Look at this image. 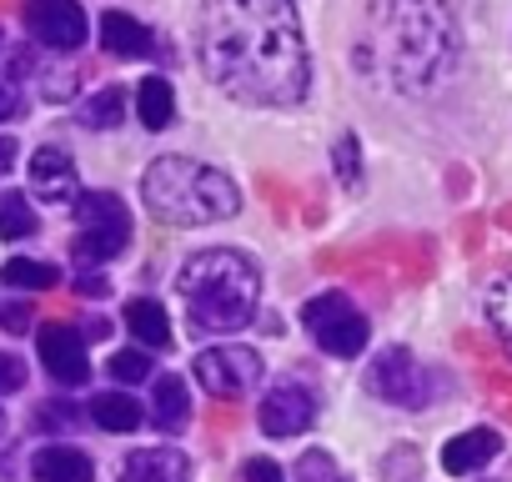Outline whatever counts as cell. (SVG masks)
I'll use <instances>...</instances> for the list:
<instances>
[{"label":"cell","instance_id":"6da1fadb","mask_svg":"<svg viewBox=\"0 0 512 482\" xmlns=\"http://www.w3.org/2000/svg\"><path fill=\"white\" fill-rule=\"evenodd\" d=\"M196 56L211 86L246 106H297L312 86L292 0H201Z\"/></svg>","mask_w":512,"mask_h":482},{"label":"cell","instance_id":"7a4b0ae2","mask_svg":"<svg viewBox=\"0 0 512 482\" xmlns=\"http://www.w3.org/2000/svg\"><path fill=\"white\" fill-rule=\"evenodd\" d=\"M457 51L462 31L447 0H372L357 66L402 96H427L457 66Z\"/></svg>","mask_w":512,"mask_h":482},{"label":"cell","instance_id":"3957f363","mask_svg":"<svg viewBox=\"0 0 512 482\" xmlns=\"http://www.w3.org/2000/svg\"><path fill=\"white\" fill-rule=\"evenodd\" d=\"M176 292L186 297V317L196 332H241L262 307V272L231 247H211L176 272Z\"/></svg>","mask_w":512,"mask_h":482},{"label":"cell","instance_id":"277c9868","mask_svg":"<svg viewBox=\"0 0 512 482\" xmlns=\"http://www.w3.org/2000/svg\"><path fill=\"white\" fill-rule=\"evenodd\" d=\"M141 201L166 226H216L241 211V191L226 171L191 156H161L141 176Z\"/></svg>","mask_w":512,"mask_h":482},{"label":"cell","instance_id":"5b68a950","mask_svg":"<svg viewBox=\"0 0 512 482\" xmlns=\"http://www.w3.org/2000/svg\"><path fill=\"white\" fill-rule=\"evenodd\" d=\"M76 262L86 267H101V262H116L131 241V211L121 206L116 191H86L76 196Z\"/></svg>","mask_w":512,"mask_h":482},{"label":"cell","instance_id":"8992f818","mask_svg":"<svg viewBox=\"0 0 512 482\" xmlns=\"http://www.w3.org/2000/svg\"><path fill=\"white\" fill-rule=\"evenodd\" d=\"M302 322H307L312 342H317L322 352H332V357H357V352H367L372 327H367V317L357 312V302H352L347 292H322V297H312V302L302 307Z\"/></svg>","mask_w":512,"mask_h":482},{"label":"cell","instance_id":"52a82bcc","mask_svg":"<svg viewBox=\"0 0 512 482\" xmlns=\"http://www.w3.org/2000/svg\"><path fill=\"white\" fill-rule=\"evenodd\" d=\"M367 392L382 397V402H392V407L417 412V407L432 402V377L417 367V357H412L407 347H387V352H377L372 367H367Z\"/></svg>","mask_w":512,"mask_h":482},{"label":"cell","instance_id":"ba28073f","mask_svg":"<svg viewBox=\"0 0 512 482\" xmlns=\"http://www.w3.org/2000/svg\"><path fill=\"white\" fill-rule=\"evenodd\" d=\"M256 377H262V357H256L251 347L226 342V347L196 352V382H201L211 397H221V402H231V397H241L246 387H256Z\"/></svg>","mask_w":512,"mask_h":482},{"label":"cell","instance_id":"9c48e42d","mask_svg":"<svg viewBox=\"0 0 512 482\" xmlns=\"http://www.w3.org/2000/svg\"><path fill=\"white\" fill-rule=\"evenodd\" d=\"M26 31L51 51H81L91 26L76 0H26Z\"/></svg>","mask_w":512,"mask_h":482},{"label":"cell","instance_id":"30bf717a","mask_svg":"<svg viewBox=\"0 0 512 482\" xmlns=\"http://www.w3.org/2000/svg\"><path fill=\"white\" fill-rule=\"evenodd\" d=\"M256 422H262L267 437H302L317 422V402L302 382H277L256 407Z\"/></svg>","mask_w":512,"mask_h":482},{"label":"cell","instance_id":"8fae6325","mask_svg":"<svg viewBox=\"0 0 512 482\" xmlns=\"http://www.w3.org/2000/svg\"><path fill=\"white\" fill-rule=\"evenodd\" d=\"M36 352H41V367L61 382V387H81L91 377V362H86V337L76 327H61V322H46L36 332Z\"/></svg>","mask_w":512,"mask_h":482},{"label":"cell","instance_id":"7c38bea8","mask_svg":"<svg viewBox=\"0 0 512 482\" xmlns=\"http://www.w3.org/2000/svg\"><path fill=\"white\" fill-rule=\"evenodd\" d=\"M31 191H36L41 201H51V206L76 201L81 186H76V161H71V151H61V146H41V151L31 156Z\"/></svg>","mask_w":512,"mask_h":482},{"label":"cell","instance_id":"4fadbf2b","mask_svg":"<svg viewBox=\"0 0 512 482\" xmlns=\"http://www.w3.org/2000/svg\"><path fill=\"white\" fill-rule=\"evenodd\" d=\"M497 452H502V437H497L492 427H467V432H457V437L442 447V472L472 477V472H482Z\"/></svg>","mask_w":512,"mask_h":482},{"label":"cell","instance_id":"5bb4252c","mask_svg":"<svg viewBox=\"0 0 512 482\" xmlns=\"http://www.w3.org/2000/svg\"><path fill=\"white\" fill-rule=\"evenodd\" d=\"M121 482H191V462L176 447H141L126 457Z\"/></svg>","mask_w":512,"mask_h":482},{"label":"cell","instance_id":"9a60e30c","mask_svg":"<svg viewBox=\"0 0 512 482\" xmlns=\"http://www.w3.org/2000/svg\"><path fill=\"white\" fill-rule=\"evenodd\" d=\"M31 472H36V482H96V462L81 447H66V442L41 447L31 457Z\"/></svg>","mask_w":512,"mask_h":482},{"label":"cell","instance_id":"2e32d148","mask_svg":"<svg viewBox=\"0 0 512 482\" xmlns=\"http://www.w3.org/2000/svg\"><path fill=\"white\" fill-rule=\"evenodd\" d=\"M101 46H106L111 56H121V61H146V56L156 51L151 31H146L136 16H126V11H106V16H101Z\"/></svg>","mask_w":512,"mask_h":482},{"label":"cell","instance_id":"e0dca14e","mask_svg":"<svg viewBox=\"0 0 512 482\" xmlns=\"http://www.w3.org/2000/svg\"><path fill=\"white\" fill-rule=\"evenodd\" d=\"M151 417H156L161 432H181L191 422V392H186L181 377H171V372L156 377V387H151Z\"/></svg>","mask_w":512,"mask_h":482},{"label":"cell","instance_id":"ac0fdd59","mask_svg":"<svg viewBox=\"0 0 512 482\" xmlns=\"http://www.w3.org/2000/svg\"><path fill=\"white\" fill-rule=\"evenodd\" d=\"M126 327H131V337H136L141 347H156V352H166V347H171V322H166V307H161V302H151V297L126 302Z\"/></svg>","mask_w":512,"mask_h":482},{"label":"cell","instance_id":"d6986e66","mask_svg":"<svg viewBox=\"0 0 512 482\" xmlns=\"http://www.w3.org/2000/svg\"><path fill=\"white\" fill-rule=\"evenodd\" d=\"M136 116H141L146 131H166V126H171V116H176V91H171L166 76H151V81L136 86Z\"/></svg>","mask_w":512,"mask_h":482},{"label":"cell","instance_id":"ffe728a7","mask_svg":"<svg viewBox=\"0 0 512 482\" xmlns=\"http://www.w3.org/2000/svg\"><path fill=\"white\" fill-rule=\"evenodd\" d=\"M141 402L136 397H126V392H101L96 402H91V422L96 427H106V432H136L141 427Z\"/></svg>","mask_w":512,"mask_h":482},{"label":"cell","instance_id":"44dd1931","mask_svg":"<svg viewBox=\"0 0 512 482\" xmlns=\"http://www.w3.org/2000/svg\"><path fill=\"white\" fill-rule=\"evenodd\" d=\"M121 116H126V91H121V86H101V91L81 106V121H86L91 131H116Z\"/></svg>","mask_w":512,"mask_h":482},{"label":"cell","instance_id":"7402d4cb","mask_svg":"<svg viewBox=\"0 0 512 482\" xmlns=\"http://www.w3.org/2000/svg\"><path fill=\"white\" fill-rule=\"evenodd\" d=\"M0 282H6V287H26V292H46V287H56V282H61V272H56L51 262L16 257V262L0 267Z\"/></svg>","mask_w":512,"mask_h":482},{"label":"cell","instance_id":"603a6c76","mask_svg":"<svg viewBox=\"0 0 512 482\" xmlns=\"http://www.w3.org/2000/svg\"><path fill=\"white\" fill-rule=\"evenodd\" d=\"M0 236H11V241L36 236V211L26 206L21 191H6V196H0Z\"/></svg>","mask_w":512,"mask_h":482},{"label":"cell","instance_id":"cb8c5ba5","mask_svg":"<svg viewBox=\"0 0 512 482\" xmlns=\"http://www.w3.org/2000/svg\"><path fill=\"white\" fill-rule=\"evenodd\" d=\"M487 327L497 332V342L512 352V282H497L487 292Z\"/></svg>","mask_w":512,"mask_h":482},{"label":"cell","instance_id":"d4e9b609","mask_svg":"<svg viewBox=\"0 0 512 482\" xmlns=\"http://www.w3.org/2000/svg\"><path fill=\"white\" fill-rule=\"evenodd\" d=\"M332 166H337V181H342L347 191H357V181H362V151H357V136H342V141H337Z\"/></svg>","mask_w":512,"mask_h":482},{"label":"cell","instance_id":"484cf974","mask_svg":"<svg viewBox=\"0 0 512 482\" xmlns=\"http://www.w3.org/2000/svg\"><path fill=\"white\" fill-rule=\"evenodd\" d=\"M111 377H116V382H146V377H151V357L136 352V347H131V352H116V357H111Z\"/></svg>","mask_w":512,"mask_h":482},{"label":"cell","instance_id":"4316f807","mask_svg":"<svg viewBox=\"0 0 512 482\" xmlns=\"http://www.w3.org/2000/svg\"><path fill=\"white\" fill-rule=\"evenodd\" d=\"M332 477H337V467H332L327 452H307L297 462V482H332Z\"/></svg>","mask_w":512,"mask_h":482},{"label":"cell","instance_id":"83f0119b","mask_svg":"<svg viewBox=\"0 0 512 482\" xmlns=\"http://www.w3.org/2000/svg\"><path fill=\"white\" fill-rule=\"evenodd\" d=\"M241 482H287V472H282L272 457H251V462L241 467Z\"/></svg>","mask_w":512,"mask_h":482},{"label":"cell","instance_id":"f1b7e54d","mask_svg":"<svg viewBox=\"0 0 512 482\" xmlns=\"http://www.w3.org/2000/svg\"><path fill=\"white\" fill-rule=\"evenodd\" d=\"M21 387H26V367H21V357L0 352V397H6V392H21Z\"/></svg>","mask_w":512,"mask_h":482},{"label":"cell","instance_id":"f546056e","mask_svg":"<svg viewBox=\"0 0 512 482\" xmlns=\"http://www.w3.org/2000/svg\"><path fill=\"white\" fill-rule=\"evenodd\" d=\"M26 327H31L26 302H0V332H26Z\"/></svg>","mask_w":512,"mask_h":482},{"label":"cell","instance_id":"4dcf8cb0","mask_svg":"<svg viewBox=\"0 0 512 482\" xmlns=\"http://www.w3.org/2000/svg\"><path fill=\"white\" fill-rule=\"evenodd\" d=\"M457 236H462V252H467V257L482 252V221H477V216H462V221H457Z\"/></svg>","mask_w":512,"mask_h":482},{"label":"cell","instance_id":"1f68e13d","mask_svg":"<svg viewBox=\"0 0 512 482\" xmlns=\"http://www.w3.org/2000/svg\"><path fill=\"white\" fill-rule=\"evenodd\" d=\"M71 422H76L71 402H46L41 407V427H71Z\"/></svg>","mask_w":512,"mask_h":482},{"label":"cell","instance_id":"d6a6232c","mask_svg":"<svg viewBox=\"0 0 512 482\" xmlns=\"http://www.w3.org/2000/svg\"><path fill=\"white\" fill-rule=\"evenodd\" d=\"M11 116H21V96L11 86H0V121H11Z\"/></svg>","mask_w":512,"mask_h":482},{"label":"cell","instance_id":"836d02e7","mask_svg":"<svg viewBox=\"0 0 512 482\" xmlns=\"http://www.w3.org/2000/svg\"><path fill=\"white\" fill-rule=\"evenodd\" d=\"M76 292L81 297H106L111 287H106V277H76Z\"/></svg>","mask_w":512,"mask_h":482},{"label":"cell","instance_id":"e575fe53","mask_svg":"<svg viewBox=\"0 0 512 482\" xmlns=\"http://www.w3.org/2000/svg\"><path fill=\"white\" fill-rule=\"evenodd\" d=\"M16 156H21V146H16L11 136H0V176H6V171L16 166Z\"/></svg>","mask_w":512,"mask_h":482},{"label":"cell","instance_id":"d590c367","mask_svg":"<svg viewBox=\"0 0 512 482\" xmlns=\"http://www.w3.org/2000/svg\"><path fill=\"white\" fill-rule=\"evenodd\" d=\"M236 427V412L231 407H216V432H231Z\"/></svg>","mask_w":512,"mask_h":482},{"label":"cell","instance_id":"8d00e7d4","mask_svg":"<svg viewBox=\"0 0 512 482\" xmlns=\"http://www.w3.org/2000/svg\"><path fill=\"white\" fill-rule=\"evenodd\" d=\"M106 332H111V322H101V317H96V322H86V337H96V342H101Z\"/></svg>","mask_w":512,"mask_h":482},{"label":"cell","instance_id":"74e56055","mask_svg":"<svg viewBox=\"0 0 512 482\" xmlns=\"http://www.w3.org/2000/svg\"><path fill=\"white\" fill-rule=\"evenodd\" d=\"M497 221H502V226L512 231V206H502V211H497Z\"/></svg>","mask_w":512,"mask_h":482},{"label":"cell","instance_id":"f35d334b","mask_svg":"<svg viewBox=\"0 0 512 482\" xmlns=\"http://www.w3.org/2000/svg\"><path fill=\"white\" fill-rule=\"evenodd\" d=\"M0 432H6V412H0Z\"/></svg>","mask_w":512,"mask_h":482},{"label":"cell","instance_id":"ab89813d","mask_svg":"<svg viewBox=\"0 0 512 482\" xmlns=\"http://www.w3.org/2000/svg\"><path fill=\"white\" fill-rule=\"evenodd\" d=\"M332 482H347V477H332Z\"/></svg>","mask_w":512,"mask_h":482}]
</instances>
